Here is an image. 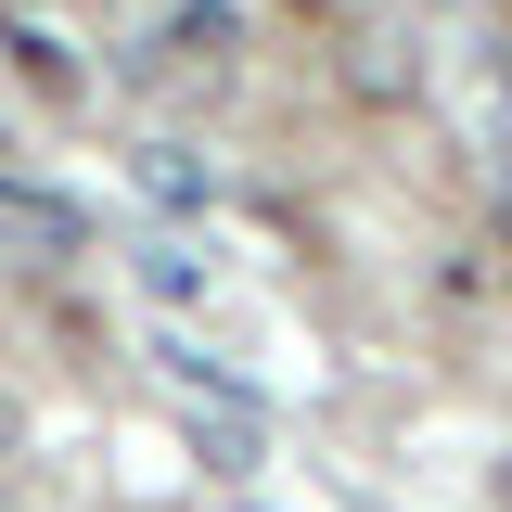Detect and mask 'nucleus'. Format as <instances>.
Instances as JSON below:
<instances>
[{
    "label": "nucleus",
    "instance_id": "obj_2",
    "mask_svg": "<svg viewBox=\"0 0 512 512\" xmlns=\"http://www.w3.org/2000/svg\"><path fill=\"white\" fill-rule=\"evenodd\" d=\"M0 231H26L39 256H64V244H77V218H64L52 192H26V180H0Z\"/></svg>",
    "mask_w": 512,
    "mask_h": 512
},
{
    "label": "nucleus",
    "instance_id": "obj_5",
    "mask_svg": "<svg viewBox=\"0 0 512 512\" xmlns=\"http://www.w3.org/2000/svg\"><path fill=\"white\" fill-rule=\"evenodd\" d=\"M0 448H13V397H0Z\"/></svg>",
    "mask_w": 512,
    "mask_h": 512
},
{
    "label": "nucleus",
    "instance_id": "obj_3",
    "mask_svg": "<svg viewBox=\"0 0 512 512\" xmlns=\"http://www.w3.org/2000/svg\"><path fill=\"white\" fill-rule=\"evenodd\" d=\"M141 180L167 192V205H205V192H218V180H205V167L180 154V141H141Z\"/></svg>",
    "mask_w": 512,
    "mask_h": 512
},
{
    "label": "nucleus",
    "instance_id": "obj_4",
    "mask_svg": "<svg viewBox=\"0 0 512 512\" xmlns=\"http://www.w3.org/2000/svg\"><path fill=\"white\" fill-rule=\"evenodd\" d=\"M295 26H359V0H282Z\"/></svg>",
    "mask_w": 512,
    "mask_h": 512
},
{
    "label": "nucleus",
    "instance_id": "obj_1",
    "mask_svg": "<svg viewBox=\"0 0 512 512\" xmlns=\"http://www.w3.org/2000/svg\"><path fill=\"white\" fill-rule=\"evenodd\" d=\"M0 52L26 64V90H39V103H77V64H64V39H52V26H0Z\"/></svg>",
    "mask_w": 512,
    "mask_h": 512
}]
</instances>
